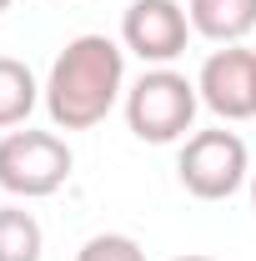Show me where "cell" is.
I'll return each mask as SVG.
<instances>
[{
	"instance_id": "obj_12",
	"label": "cell",
	"mask_w": 256,
	"mask_h": 261,
	"mask_svg": "<svg viewBox=\"0 0 256 261\" xmlns=\"http://www.w3.org/2000/svg\"><path fill=\"white\" fill-rule=\"evenodd\" d=\"M251 206H256V171H251Z\"/></svg>"
},
{
	"instance_id": "obj_3",
	"label": "cell",
	"mask_w": 256,
	"mask_h": 261,
	"mask_svg": "<svg viewBox=\"0 0 256 261\" xmlns=\"http://www.w3.org/2000/svg\"><path fill=\"white\" fill-rule=\"evenodd\" d=\"M70 166L75 156L56 130H10L0 141V191L20 196V201L56 196L70 181Z\"/></svg>"
},
{
	"instance_id": "obj_6",
	"label": "cell",
	"mask_w": 256,
	"mask_h": 261,
	"mask_svg": "<svg viewBox=\"0 0 256 261\" xmlns=\"http://www.w3.org/2000/svg\"><path fill=\"white\" fill-rule=\"evenodd\" d=\"M201 106L216 111L221 121H251L256 116V50L246 45H226L211 50L201 75H196Z\"/></svg>"
},
{
	"instance_id": "obj_7",
	"label": "cell",
	"mask_w": 256,
	"mask_h": 261,
	"mask_svg": "<svg viewBox=\"0 0 256 261\" xmlns=\"http://www.w3.org/2000/svg\"><path fill=\"white\" fill-rule=\"evenodd\" d=\"M191 31L216 45H241L256 31V0H191Z\"/></svg>"
},
{
	"instance_id": "obj_1",
	"label": "cell",
	"mask_w": 256,
	"mask_h": 261,
	"mask_svg": "<svg viewBox=\"0 0 256 261\" xmlns=\"http://www.w3.org/2000/svg\"><path fill=\"white\" fill-rule=\"evenodd\" d=\"M126 91V45L111 35H75L45 75V111L56 130H91Z\"/></svg>"
},
{
	"instance_id": "obj_8",
	"label": "cell",
	"mask_w": 256,
	"mask_h": 261,
	"mask_svg": "<svg viewBox=\"0 0 256 261\" xmlns=\"http://www.w3.org/2000/svg\"><path fill=\"white\" fill-rule=\"evenodd\" d=\"M40 96H45V86H35L31 65L15 56H0V130L25 126Z\"/></svg>"
},
{
	"instance_id": "obj_10",
	"label": "cell",
	"mask_w": 256,
	"mask_h": 261,
	"mask_svg": "<svg viewBox=\"0 0 256 261\" xmlns=\"http://www.w3.org/2000/svg\"><path fill=\"white\" fill-rule=\"evenodd\" d=\"M75 261H146V251L131 236H121V231H100V236H91L75 251Z\"/></svg>"
},
{
	"instance_id": "obj_9",
	"label": "cell",
	"mask_w": 256,
	"mask_h": 261,
	"mask_svg": "<svg viewBox=\"0 0 256 261\" xmlns=\"http://www.w3.org/2000/svg\"><path fill=\"white\" fill-rule=\"evenodd\" d=\"M45 236L25 206H0V261H40Z\"/></svg>"
},
{
	"instance_id": "obj_4",
	"label": "cell",
	"mask_w": 256,
	"mask_h": 261,
	"mask_svg": "<svg viewBox=\"0 0 256 261\" xmlns=\"http://www.w3.org/2000/svg\"><path fill=\"white\" fill-rule=\"evenodd\" d=\"M181 186L196 201H226V196L241 191V181L251 176V156H246V141L236 130H196L181 146V161H176Z\"/></svg>"
},
{
	"instance_id": "obj_11",
	"label": "cell",
	"mask_w": 256,
	"mask_h": 261,
	"mask_svg": "<svg viewBox=\"0 0 256 261\" xmlns=\"http://www.w3.org/2000/svg\"><path fill=\"white\" fill-rule=\"evenodd\" d=\"M176 261H211V256H176Z\"/></svg>"
},
{
	"instance_id": "obj_2",
	"label": "cell",
	"mask_w": 256,
	"mask_h": 261,
	"mask_svg": "<svg viewBox=\"0 0 256 261\" xmlns=\"http://www.w3.org/2000/svg\"><path fill=\"white\" fill-rule=\"evenodd\" d=\"M196 106H201L196 81H186V75L171 70V65H151L126 91V126H131L136 141L171 146V141H181V136L191 130Z\"/></svg>"
},
{
	"instance_id": "obj_5",
	"label": "cell",
	"mask_w": 256,
	"mask_h": 261,
	"mask_svg": "<svg viewBox=\"0 0 256 261\" xmlns=\"http://www.w3.org/2000/svg\"><path fill=\"white\" fill-rule=\"evenodd\" d=\"M191 40V15L176 0H131L121 15V45L146 65H171Z\"/></svg>"
},
{
	"instance_id": "obj_13",
	"label": "cell",
	"mask_w": 256,
	"mask_h": 261,
	"mask_svg": "<svg viewBox=\"0 0 256 261\" xmlns=\"http://www.w3.org/2000/svg\"><path fill=\"white\" fill-rule=\"evenodd\" d=\"M0 10H10V0H0Z\"/></svg>"
}]
</instances>
